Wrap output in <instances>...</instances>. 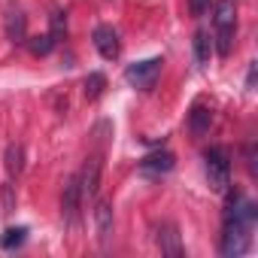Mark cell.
Wrapping results in <instances>:
<instances>
[{"mask_svg":"<svg viewBox=\"0 0 258 258\" xmlns=\"http://www.w3.org/2000/svg\"><path fill=\"white\" fill-rule=\"evenodd\" d=\"M225 210H222V255L240 258L252 249V231H255V204L246 201L240 191H225Z\"/></svg>","mask_w":258,"mask_h":258,"instance_id":"6da1fadb","label":"cell"},{"mask_svg":"<svg viewBox=\"0 0 258 258\" xmlns=\"http://www.w3.org/2000/svg\"><path fill=\"white\" fill-rule=\"evenodd\" d=\"M213 49L219 58H228L237 37V0H219L213 7Z\"/></svg>","mask_w":258,"mask_h":258,"instance_id":"7a4b0ae2","label":"cell"},{"mask_svg":"<svg viewBox=\"0 0 258 258\" xmlns=\"http://www.w3.org/2000/svg\"><path fill=\"white\" fill-rule=\"evenodd\" d=\"M204 167H207V182L213 191L225 195L231 188V155L222 146H210L204 152Z\"/></svg>","mask_w":258,"mask_h":258,"instance_id":"3957f363","label":"cell"},{"mask_svg":"<svg viewBox=\"0 0 258 258\" xmlns=\"http://www.w3.org/2000/svg\"><path fill=\"white\" fill-rule=\"evenodd\" d=\"M161 58H149V61H137V64H127L124 67V82L127 85H134V88H140V91H149L155 82H158V76H161Z\"/></svg>","mask_w":258,"mask_h":258,"instance_id":"277c9868","label":"cell"},{"mask_svg":"<svg viewBox=\"0 0 258 258\" xmlns=\"http://www.w3.org/2000/svg\"><path fill=\"white\" fill-rule=\"evenodd\" d=\"M100 173H103V158L100 155H91L79 173V191H82V201H94L97 198V188H100Z\"/></svg>","mask_w":258,"mask_h":258,"instance_id":"5b68a950","label":"cell"},{"mask_svg":"<svg viewBox=\"0 0 258 258\" xmlns=\"http://www.w3.org/2000/svg\"><path fill=\"white\" fill-rule=\"evenodd\" d=\"M173 167H176V158H173V152H167V149L149 152V155L140 161V173L149 176V179H161V176H167Z\"/></svg>","mask_w":258,"mask_h":258,"instance_id":"8992f818","label":"cell"},{"mask_svg":"<svg viewBox=\"0 0 258 258\" xmlns=\"http://www.w3.org/2000/svg\"><path fill=\"white\" fill-rule=\"evenodd\" d=\"M91 40H94V49L100 52V58H106V61L118 58V34H115V28L97 25L94 34H91Z\"/></svg>","mask_w":258,"mask_h":258,"instance_id":"52a82bcc","label":"cell"},{"mask_svg":"<svg viewBox=\"0 0 258 258\" xmlns=\"http://www.w3.org/2000/svg\"><path fill=\"white\" fill-rule=\"evenodd\" d=\"M79 204H82V191H79V176H70V179H67V185H64V201H61V213H64V219H67L70 225L76 222Z\"/></svg>","mask_w":258,"mask_h":258,"instance_id":"ba28073f","label":"cell"},{"mask_svg":"<svg viewBox=\"0 0 258 258\" xmlns=\"http://www.w3.org/2000/svg\"><path fill=\"white\" fill-rule=\"evenodd\" d=\"M4 34H7L10 43H25L28 22H25V13L22 10H7V16H4Z\"/></svg>","mask_w":258,"mask_h":258,"instance_id":"9c48e42d","label":"cell"},{"mask_svg":"<svg viewBox=\"0 0 258 258\" xmlns=\"http://www.w3.org/2000/svg\"><path fill=\"white\" fill-rule=\"evenodd\" d=\"M158 246H161V252L170 255V258H179V255L185 252V249H182V240H179V231H176L173 222H164V225L158 228Z\"/></svg>","mask_w":258,"mask_h":258,"instance_id":"30bf717a","label":"cell"},{"mask_svg":"<svg viewBox=\"0 0 258 258\" xmlns=\"http://www.w3.org/2000/svg\"><path fill=\"white\" fill-rule=\"evenodd\" d=\"M210 124H213V109L207 103H195L188 112V131L195 137H207L210 134Z\"/></svg>","mask_w":258,"mask_h":258,"instance_id":"8fae6325","label":"cell"},{"mask_svg":"<svg viewBox=\"0 0 258 258\" xmlns=\"http://www.w3.org/2000/svg\"><path fill=\"white\" fill-rule=\"evenodd\" d=\"M94 225H97V240L106 243L112 237V204L109 201H97V207H94Z\"/></svg>","mask_w":258,"mask_h":258,"instance_id":"7c38bea8","label":"cell"},{"mask_svg":"<svg viewBox=\"0 0 258 258\" xmlns=\"http://www.w3.org/2000/svg\"><path fill=\"white\" fill-rule=\"evenodd\" d=\"M213 58V37L207 31H195V61L201 67H207Z\"/></svg>","mask_w":258,"mask_h":258,"instance_id":"4fadbf2b","label":"cell"},{"mask_svg":"<svg viewBox=\"0 0 258 258\" xmlns=\"http://www.w3.org/2000/svg\"><path fill=\"white\" fill-rule=\"evenodd\" d=\"M4 164H7V173L10 176H19L25 170V149L19 143H10L7 146V155H4Z\"/></svg>","mask_w":258,"mask_h":258,"instance_id":"5bb4252c","label":"cell"},{"mask_svg":"<svg viewBox=\"0 0 258 258\" xmlns=\"http://www.w3.org/2000/svg\"><path fill=\"white\" fill-rule=\"evenodd\" d=\"M103 88H106V76L103 73H88L85 76V97L88 100H97L103 94Z\"/></svg>","mask_w":258,"mask_h":258,"instance_id":"9a60e30c","label":"cell"},{"mask_svg":"<svg viewBox=\"0 0 258 258\" xmlns=\"http://www.w3.org/2000/svg\"><path fill=\"white\" fill-rule=\"evenodd\" d=\"M25 237H28V228H7L4 237H0V249H16L25 243Z\"/></svg>","mask_w":258,"mask_h":258,"instance_id":"2e32d148","label":"cell"},{"mask_svg":"<svg viewBox=\"0 0 258 258\" xmlns=\"http://www.w3.org/2000/svg\"><path fill=\"white\" fill-rule=\"evenodd\" d=\"M28 49H31V55L43 58V55H49V52L55 49V40H52L49 34H43V37H34V40L28 43Z\"/></svg>","mask_w":258,"mask_h":258,"instance_id":"e0dca14e","label":"cell"},{"mask_svg":"<svg viewBox=\"0 0 258 258\" xmlns=\"http://www.w3.org/2000/svg\"><path fill=\"white\" fill-rule=\"evenodd\" d=\"M49 22H52V31H49V37H52L55 43H58V40H64V34H67V16H64L61 10H55Z\"/></svg>","mask_w":258,"mask_h":258,"instance_id":"ac0fdd59","label":"cell"},{"mask_svg":"<svg viewBox=\"0 0 258 258\" xmlns=\"http://www.w3.org/2000/svg\"><path fill=\"white\" fill-rule=\"evenodd\" d=\"M210 7H213V0H188V10H191V16H195V19L207 16V13H210Z\"/></svg>","mask_w":258,"mask_h":258,"instance_id":"d6986e66","label":"cell"},{"mask_svg":"<svg viewBox=\"0 0 258 258\" xmlns=\"http://www.w3.org/2000/svg\"><path fill=\"white\" fill-rule=\"evenodd\" d=\"M16 207V195H13V185H4V213H13Z\"/></svg>","mask_w":258,"mask_h":258,"instance_id":"ffe728a7","label":"cell"},{"mask_svg":"<svg viewBox=\"0 0 258 258\" xmlns=\"http://www.w3.org/2000/svg\"><path fill=\"white\" fill-rule=\"evenodd\" d=\"M255 70H258V64L252 61V64H249V73H246V88H249V91L255 88Z\"/></svg>","mask_w":258,"mask_h":258,"instance_id":"44dd1931","label":"cell"}]
</instances>
